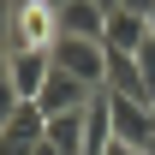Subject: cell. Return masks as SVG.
Listing matches in <instances>:
<instances>
[{"label": "cell", "instance_id": "1", "mask_svg": "<svg viewBox=\"0 0 155 155\" xmlns=\"http://www.w3.org/2000/svg\"><path fill=\"white\" fill-rule=\"evenodd\" d=\"M54 66L72 72V78H84L90 90H101V84H107V42H96V36H60L54 42Z\"/></svg>", "mask_w": 155, "mask_h": 155}, {"label": "cell", "instance_id": "2", "mask_svg": "<svg viewBox=\"0 0 155 155\" xmlns=\"http://www.w3.org/2000/svg\"><path fill=\"white\" fill-rule=\"evenodd\" d=\"M54 42H60V6H48V0H18L12 48H54Z\"/></svg>", "mask_w": 155, "mask_h": 155}, {"label": "cell", "instance_id": "3", "mask_svg": "<svg viewBox=\"0 0 155 155\" xmlns=\"http://www.w3.org/2000/svg\"><path fill=\"white\" fill-rule=\"evenodd\" d=\"M96 96H101V90H90L84 78H72V72H60V66H54V78L42 84V96H36V107L54 119V114H78V107H90Z\"/></svg>", "mask_w": 155, "mask_h": 155}, {"label": "cell", "instance_id": "4", "mask_svg": "<svg viewBox=\"0 0 155 155\" xmlns=\"http://www.w3.org/2000/svg\"><path fill=\"white\" fill-rule=\"evenodd\" d=\"M54 78V48H12V90H18V101H36L42 84Z\"/></svg>", "mask_w": 155, "mask_h": 155}, {"label": "cell", "instance_id": "5", "mask_svg": "<svg viewBox=\"0 0 155 155\" xmlns=\"http://www.w3.org/2000/svg\"><path fill=\"white\" fill-rule=\"evenodd\" d=\"M107 96H125V101H143L155 107V84L137 72V54H107V84H101Z\"/></svg>", "mask_w": 155, "mask_h": 155}, {"label": "cell", "instance_id": "6", "mask_svg": "<svg viewBox=\"0 0 155 155\" xmlns=\"http://www.w3.org/2000/svg\"><path fill=\"white\" fill-rule=\"evenodd\" d=\"M107 107H114V137H119V143L149 149V137H155V107H143V101H125V96H107Z\"/></svg>", "mask_w": 155, "mask_h": 155}, {"label": "cell", "instance_id": "7", "mask_svg": "<svg viewBox=\"0 0 155 155\" xmlns=\"http://www.w3.org/2000/svg\"><path fill=\"white\" fill-rule=\"evenodd\" d=\"M143 36H149V18L143 12H131V6H119V12H107V54H137L143 48Z\"/></svg>", "mask_w": 155, "mask_h": 155}, {"label": "cell", "instance_id": "8", "mask_svg": "<svg viewBox=\"0 0 155 155\" xmlns=\"http://www.w3.org/2000/svg\"><path fill=\"white\" fill-rule=\"evenodd\" d=\"M60 36H107V12H101L96 0H66L60 6Z\"/></svg>", "mask_w": 155, "mask_h": 155}, {"label": "cell", "instance_id": "9", "mask_svg": "<svg viewBox=\"0 0 155 155\" xmlns=\"http://www.w3.org/2000/svg\"><path fill=\"white\" fill-rule=\"evenodd\" d=\"M42 137H48L60 155H84V137H90V107H78V114H54Z\"/></svg>", "mask_w": 155, "mask_h": 155}, {"label": "cell", "instance_id": "10", "mask_svg": "<svg viewBox=\"0 0 155 155\" xmlns=\"http://www.w3.org/2000/svg\"><path fill=\"white\" fill-rule=\"evenodd\" d=\"M12 24H18V0H0V48H12Z\"/></svg>", "mask_w": 155, "mask_h": 155}, {"label": "cell", "instance_id": "11", "mask_svg": "<svg viewBox=\"0 0 155 155\" xmlns=\"http://www.w3.org/2000/svg\"><path fill=\"white\" fill-rule=\"evenodd\" d=\"M107 155H149V149H137V143H119V137H114V143H107Z\"/></svg>", "mask_w": 155, "mask_h": 155}, {"label": "cell", "instance_id": "12", "mask_svg": "<svg viewBox=\"0 0 155 155\" xmlns=\"http://www.w3.org/2000/svg\"><path fill=\"white\" fill-rule=\"evenodd\" d=\"M12 78V48H0V84Z\"/></svg>", "mask_w": 155, "mask_h": 155}, {"label": "cell", "instance_id": "13", "mask_svg": "<svg viewBox=\"0 0 155 155\" xmlns=\"http://www.w3.org/2000/svg\"><path fill=\"white\" fill-rule=\"evenodd\" d=\"M125 6H131V12H143V18L155 12V0H125Z\"/></svg>", "mask_w": 155, "mask_h": 155}, {"label": "cell", "instance_id": "14", "mask_svg": "<svg viewBox=\"0 0 155 155\" xmlns=\"http://www.w3.org/2000/svg\"><path fill=\"white\" fill-rule=\"evenodd\" d=\"M96 6H101V12H119V6H125V0H96Z\"/></svg>", "mask_w": 155, "mask_h": 155}, {"label": "cell", "instance_id": "15", "mask_svg": "<svg viewBox=\"0 0 155 155\" xmlns=\"http://www.w3.org/2000/svg\"><path fill=\"white\" fill-rule=\"evenodd\" d=\"M36 155H60V149H54V143H48V137H42V143H36Z\"/></svg>", "mask_w": 155, "mask_h": 155}, {"label": "cell", "instance_id": "16", "mask_svg": "<svg viewBox=\"0 0 155 155\" xmlns=\"http://www.w3.org/2000/svg\"><path fill=\"white\" fill-rule=\"evenodd\" d=\"M48 6H66V0H48Z\"/></svg>", "mask_w": 155, "mask_h": 155}, {"label": "cell", "instance_id": "17", "mask_svg": "<svg viewBox=\"0 0 155 155\" xmlns=\"http://www.w3.org/2000/svg\"><path fill=\"white\" fill-rule=\"evenodd\" d=\"M149 30H155V12H149Z\"/></svg>", "mask_w": 155, "mask_h": 155}]
</instances>
